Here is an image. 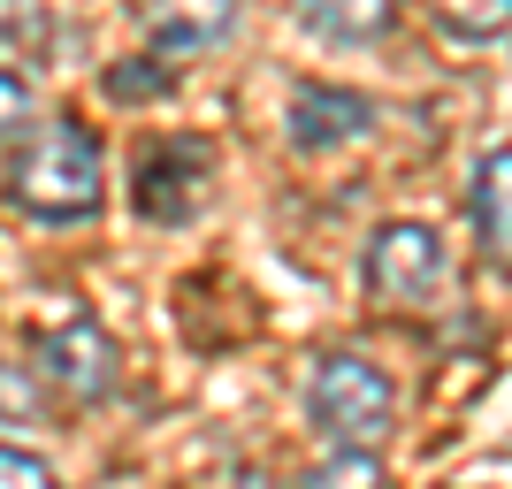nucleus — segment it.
Returning a JSON list of instances; mask_svg holds the SVG:
<instances>
[{
  "mask_svg": "<svg viewBox=\"0 0 512 489\" xmlns=\"http://www.w3.org/2000/svg\"><path fill=\"white\" fill-rule=\"evenodd\" d=\"M100 146H92L85 123H39L23 138V153L8 161V199L39 222H85L100 207Z\"/></svg>",
  "mask_w": 512,
  "mask_h": 489,
  "instance_id": "obj_1",
  "label": "nucleus"
},
{
  "mask_svg": "<svg viewBox=\"0 0 512 489\" xmlns=\"http://www.w3.org/2000/svg\"><path fill=\"white\" fill-rule=\"evenodd\" d=\"M306 413H314V428L329 436V444L375 451L390 436L398 390H390V375L375 360H360V352H329V360L314 367V383H306Z\"/></svg>",
  "mask_w": 512,
  "mask_h": 489,
  "instance_id": "obj_2",
  "label": "nucleus"
},
{
  "mask_svg": "<svg viewBox=\"0 0 512 489\" xmlns=\"http://www.w3.org/2000/svg\"><path fill=\"white\" fill-rule=\"evenodd\" d=\"M444 237L428 230V222H383V230L367 237V291L375 298H398V306H413V298L444 291Z\"/></svg>",
  "mask_w": 512,
  "mask_h": 489,
  "instance_id": "obj_3",
  "label": "nucleus"
},
{
  "mask_svg": "<svg viewBox=\"0 0 512 489\" xmlns=\"http://www.w3.org/2000/svg\"><path fill=\"white\" fill-rule=\"evenodd\" d=\"M39 367L54 375V390H69V398H107L115 390V375H123V360H115V337H107L92 314H77L69 306L62 321H46L39 329Z\"/></svg>",
  "mask_w": 512,
  "mask_h": 489,
  "instance_id": "obj_4",
  "label": "nucleus"
},
{
  "mask_svg": "<svg viewBox=\"0 0 512 489\" xmlns=\"http://www.w3.org/2000/svg\"><path fill=\"white\" fill-rule=\"evenodd\" d=\"M199 184H207V146H199V138L153 146L146 161H138V214H146V222H192Z\"/></svg>",
  "mask_w": 512,
  "mask_h": 489,
  "instance_id": "obj_5",
  "label": "nucleus"
},
{
  "mask_svg": "<svg viewBox=\"0 0 512 489\" xmlns=\"http://www.w3.org/2000/svg\"><path fill=\"white\" fill-rule=\"evenodd\" d=\"M367 123H375V107L344 85H299V100H291V146L299 153L352 146V138H367Z\"/></svg>",
  "mask_w": 512,
  "mask_h": 489,
  "instance_id": "obj_6",
  "label": "nucleus"
},
{
  "mask_svg": "<svg viewBox=\"0 0 512 489\" xmlns=\"http://www.w3.org/2000/svg\"><path fill=\"white\" fill-rule=\"evenodd\" d=\"M237 31V0H146V39L161 54H207Z\"/></svg>",
  "mask_w": 512,
  "mask_h": 489,
  "instance_id": "obj_7",
  "label": "nucleus"
},
{
  "mask_svg": "<svg viewBox=\"0 0 512 489\" xmlns=\"http://www.w3.org/2000/svg\"><path fill=\"white\" fill-rule=\"evenodd\" d=\"M467 207H474V237H482V253H490L497 268H512V146H497V153L474 161Z\"/></svg>",
  "mask_w": 512,
  "mask_h": 489,
  "instance_id": "obj_8",
  "label": "nucleus"
},
{
  "mask_svg": "<svg viewBox=\"0 0 512 489\" xmlns=\"http://www.w3.org/2000/svg\"><path fill=\"white\" fill-rule=\"evenodd\" d=\"M291 16L337 46H367L398 23V0H291Z\"/></svg>",
  "mask_w": 512,
  "mask_h": 489,
  "instance_id": "obj_9",
  "label": "nucleus"
},
{
  "mask_svg": "<svg viewBox=\"0 0 512 489\" xmlns=\"http://www.w3.org/2000/svg\"><path fill=\"white\" fill-rule=\"evenodd\" d=\"M428 16L451 39H505L512 31V0H428Z\"/></svg>",
  "mask_w": 512,
  "mask_h": 489,
  "instance_id": "obj_10",
  "label": "nucleus"
},
{
  "mask_svg": "<svg viewBox=\"0 0 512 489\" xmlns=\"http://www.w3.org/2000/svg\"><path fill=\"white\" fill-rule=\"evenodd\" d=\"M299 489H390V482H383V459H375V451H337V459H321Z\"/></svg>",
  "mask_w": 512,
  "mask_h": 489,
  "instance_id": "obj_11",
  "label": "nucleus"
},
{
  "mask_svg": "<svg viewBox=\"0 0 512 489\" xmlns=\"http://www.w3.org/2000/svg\"><path fill=\"white\" fill-rule=\"evenodd\" d=\"M100 85H107V100H153V92L176 85V62H130V69H107Z\"/></svg>",
  "mask_w": 512,
  "mask_h": 489,
  "instance_id": "obj_12",
  "label": "nucleus"
},
{
  "mask_svg": "<svg viewBox=\"0 0 512 489\" xmlns=\"http://www.w3.org/2000/svg\"><path fill=\"white\" fill-rule=\"evenodd\" d=\"M54 23L39 16V0H0V54H23V46H39Z\"/></svg>",
  "mask_w": 512,
  "mask_h": 489,
  "instance_id": "obj_13",
  "label": "nucleus"
},
{
  "mask_svg": "<svg viewBox=\"0 0 512 489\" xmlns=\"http://www.w3.org/2000/svg\"><path fill=\"white\" fill-rule=\"evenodd\" d=\"M0 489H62V474L46 467L39 451H16V444H0Z\"/></svg>",
  "mask_w": 512,
  "mask_h": 489,
  "instance_id": "obj_14",
  "label": "nucleus"
},
{
  "mask_svg": "<svg viewBox=\"0 0 512 489\" xmlns=\"http://www.w3.org/2000/svg\"><path fill=\"white\" fill-rule=\"evenodd\" d=\"M31 413H39V383L16 360H0V421H31Z\"/></svg>",
  "mask_w": 512,
  "mask_h": 489,
  "instance_id": "obj_15",
  "label": "nucleus"
},
{
  "mask_svg": "<svg viewBox=\"0 0 512 489\" xmlns=\"http://www.w3.org/2000/svg\"><path fill=\"white\" fill-rule=\"evenodd\" d=\"M31 107H39L31 100V77H16V69L0 62V138H16V130L31 123Z\"/></svg>",
  "mask_w": 512,
  "mask_h": 489,
  "instance_id": "obj_16",
  "label": "nucleus"
}]
</instances>
